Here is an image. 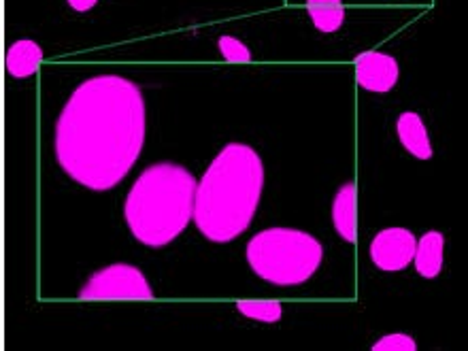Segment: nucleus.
<instances>
[{"label": "nucleus", "instance_id": "nucleus-14", "mask_svg": "<svg viewBox=\"0 0 468 351\" xmlns=\"http://www.w3.org/2000/svg\"><path fill=\"white\" fill-rule=\"evenodd\" d=\"M218 49H219V54H222L224 60H229V62H234V64L251 62V51L247 49L245 43H240L239 38H234V37L219 38Z\"/></svg>", "mask_w": 468, "mask_h": 351}, {"label": "nucleus", "instance_id": "nucleus-16", "mask_svg": "<svg viewBox=\"0 0 468 351\" xmlns=\"http://www.w3.org/2000/svg\"><path fill=\"white\" fill-rule=\"evenodd\" d=\"M67 3H69L70 9L83 13V11H90V9H92V6H96V3H99V0H67Z\"/></svg>", "mask_w": 468, "mask_h": 351}, {"label": "nucleus", "instance_id": "nucleus-10", "mask_svg": "<svg viewBox=\"0 0 468 351\" xmlns=\"http://www.w3.org/2000/svg\"><path fill=\"white\" fill-rule=\"evenodd\" d=\"M43 62V49L41 45L30 41V38H22L9 45L5 58L6 73L16 80H26V77L35 75Z\"/></svg>", "mask_w": 468, "mask_h": 351}, {"label": "nucleus", "instance_id": "nucleus-4", "mask_svg": "<svg viewBox=\"0 0 468 351\" xmlns=\"http://www.w3.org/2000/svg\"><path fill=\"white\" fill-rule=\"evenodd\" d=\"M324 247L311 234L294 229H269L247 243V262L272 285H301L320 269Z\"/></svg>", "mask_w": 468, "mask_h": 351}, {"label": "nucleus", "instance_id": "nucleus-15", "mask_svg": "<svg viewBox=\"0 0 468 351\" xmlns=\"http://www.w3.org/2000/svg\"><path fill=\"white\" fill-rule=\"evenodd\" d=\"M418 349V343H415L413 336L394 333L381 336L379 341L373 346V351H415Z\"/></svg>", "mask_w": 468, "mask_h": 351}, {"label": "nucleus", "instance_id": "nucleus-9", "mask_svg": "<svg viewBox=\"0 0 468 351\" xmlns=\"http://www.w3.org/2000/svg\"><path fill=\"white\" fill-rule=\"evenodd\" d=\"M445 260V237L437 230L426 232L424 237L418 239L415 243V253L411 262L415 264V271L424 279H434L443 271Z\"/></svg>", "mask_w": 468, "mask_h": 351}, {"label": "nucleus", "instance_id": "nucleus-5", "mask_svg": "<svg viewBox=\"0 0 468 351\" xmlns=\"http://www.w3.org/2000/svg\"><path fill=\"white\" fill-rule=\"evenodd\" d=\"M81 301H152L145 275L130 264H112L94 272L80 292Z\"/></svg>", "mask_w": 468, "mask_h": 351}, {"label": "nucleus", "instance_id": "nucleus-12", "mask_svg": "<svg viewBox=\"0 0 468 351\" xmlns=\"http://www.w3.org/2000/svg\"><path fill=\"white\" fill-rule=\"evenodd\" d=\"M307 11L314 26L324 35L336 32L346 22L343 0H307Z\"/></svg>", "mask_w": 468, "mask_h": 351}, {"label": "nucleus", "instance_id": "nucleus-3", "mask_svg": "<svg viewBox=\"0 0 468 351\" xmlns=\"http://www.w3.org/2000/svg\"><path fill=\"white\" fill-rule=\"evenodd\" d=\"M197 179L187 168L160 162L143 171L130 187L123 216L133 237L147 247L173 243L194 216Z\"/></svg>", "mask_w": 468, "mask_h": 351}, {"label": "nucleus", "instance_id": "nucleus-11", "mask_svg": "<svg viewBox=\"0 0 468 351\" xmlns=\"http://www.w3.org/2000/svg\"><path fill=\"white\" fill-rule=\"evenodd\" d=\"M356 187L351 184L341 186L333 203V222L335 230L343 240L354 243L356 240Z\"/></svg>", "mask_w": 468, "mask_h": 351}, {"label": "nucleus", "instance_id": "nucleus-8", "mask_svg": "<svg viewBox=\"0 0 468 351\" xmlns=\"http://www.w3.org/2000/svg\"><path fill=\"white\" fill-rule=\"evenodd\" d=\"M396 133H399L402 147H405L411 155H415V158L418 160L432 158L431 136H428L424 120H421L418 113L413 112L400 113L399 122H396Z\"/></svg>", "mask_w": 468, "mask_h": 351}, {"label": "nucleus", "instance_id": "nucleus-7", "mask_svg": "<svg viewBox=\"0 0 468 351\" xmlns=\"http://www.w3.org/2000/svg\"><path fill=\"white\" fill-rule=\"evenodd\" d=\"M399 62L381 51H364L356 58V81L368 92H389L399 83Z\"/></svg>", "mask_w": 468, "mask_h": 351}, {"label": "nucleus", "instance_id": "nucleus-6", "mask_svg": "<svg viewBox=\"0 0 468 351\" xmlns=\"http://www.w3.org/2000/svg\"><path fill=\"white\" fill-rule=\"evenodd\" d=\"M415 234L407 229H386L373 239L368 247L370 260L377 269L386 272H399L411 264L415 253Z\"/></svg>", "mask_w": 468, "mask_h": 351}, {"label": "nucleus", "instance_id": "nucleus-2", "mask_svg": "<svg viewBox=\"0 0 468 351\" xmlns=\"http://www.w3.org/2000/svg\"><path fill=\"white\" fill-rule=\"evenodd\" d=\"M262 190V158L250 145L230 143L197 181L192 222L213 243H230L250 229Z\"/></svg>", "mask_w": 468, "mask_h": 351}, {"label": "nucleus", "instance_id": "nucleus-13", "mask_svg": "<svg viewBox=\"0 0 468 351\" xmlns=\"http://www.w3.org/2000/svg\"><path fill=\"white\" fill-rule=\"evenodd\" d=\"M237 309L239 314L250 317V320L266 322V324H275L282 320L283 315L282 303L277 301H239Z\"/></svg>", "mask_w": 468, "mask_h": 351}, {"label": "nucleus", "instance_id": "nucleus-1", "mask_svg": "<svg viewBox=\"0 0 468 351\" xmlns=\"http://www.w3.org/2000/svg\"><path fill=\"white\" fill-rule=\"evenodd\" d=\"M56 160L77 184L107 192L120 184L145 145V99L120 75L90 77L69 96L56 123Z\"/></svg>", "mask_w": 468, "mask_h": 351}]
</instances>
